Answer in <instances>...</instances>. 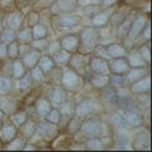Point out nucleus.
Returning a JSON list of instances; mask_svg holds the SVG:
<instances>
[{
    "label": "nucleus",
    "instance_id": "53",
    "mask_svg": "<svg viewBox=\"0 0 152 152\" xmlns=\"http://www.w3.org/2000/svg\"><path fill=\"white\" fill-rule=\"evenodd\" d=\"M0 28H1V19H0Z\"/></svg>",
    "mask_w": 152,
    "mask_h": 152
},
{
    "label": "nucleus",
    "instance_id": "49",
    "mask_svg": "<svg viewBox=\"0 0 152 152\" xmlns=\"http://www.w3.org/2000/svg\"><path fill=\"white\" fill-rule=\"evenodd\" d=\"M22 150H34V147H33L32 145H26V143H24V146H23Z\"/></svg>",
    "mask_w": 152,
    "mask_h": 152
},
{
    "label": "nucleus",
    "instance_id": "52",
    "mask_svg": "<svg viewBox=\"0 0 152 152\" xmlns=\"http://www.w3.org/2000/svg\"><path fill=\"white\" fill-rule=\"evenodd\" d=\"M90 1H94V3H98V1H102V0H90Z\"/></svg>",
    "mask_w": 152,
    "mask_h": 152
},
{
    "label": "nucleus",
    "instance_id": "47",
    "mask_svg": "<svg viewBox=\"0 0 152 152\" xmlns=\"http://www.w3.org/2000/svg\"><path fill=\"white\" fill-rule=\"evenodd\" d=\"M117 1H118V0H102V4H103V7H105V8H110Z\"/></svg>",
    "mask_w": 152,
    "mask_h": 152
},
{
    "label": "nucleus",
    "instance_id": "17",
    "mask_svg": "<svg viewBox=\"0 0 152 152\" xmlns=\"http://www.w3.org/2000/svg\"><path fill=\"white\" fill-rule=\"evenodd\" d=\"M51 104L53 107H60L62 103L66 102V93L65 89L61 86H57L53 89V91L51 94Z\"/></svg>",
    "mask_w": 152,
    "mask_h": 152
},
{
    "label": "nucleus",
    "instance_id": "8",
    "mask_svg": "<svg viewBox=\"0 0 152 152\" xmlns=\"http://www.w3.org/2000/svg\"><path fill=\"white\" fill-rule=\"evenodd\" d=\"M95 107H96V105H95L94 102L89 100V99H84V100L80 102L77 104V107H76L75 115L77 118H84V117L89 115L90 113H93L95 110Z\"/></svg>",
    "mask_w": 152,
    "mask_h": 152
},
{
    "label": "nucleus",
    "instance_id": "18",
    "mask_svg": "<svg viewBox=\"0 0 152 152\" xmlns=\"http://www.w3.org/2000/svg\"><path fill=\"white\" fill-rule=\"evenodd\" d=\"M37 66L42 70L43 74H47L56 67V64H55L53 58H52V56H42V57H39V60H38Z\"/></svg>",
    "mask_w": 152,
    "mask_h": 152
},
{
    "label": "nucleus",
    "instance_id": "42",
    "mask_svg": "<svg viewBox=\"0 0 152 152\" xmlns=\"http://www.w3.org/2000/svg\"><path fill=\"white\" fill-rule=\"evenodd\" d=\"M10 89H12L10 80L7 79V77H0V93H1V94H7Z\"/></svg>",
    "mask_w": 152,
    "mask_h": 152
},
{
    "label": "nucleus",
    "instance_id": "25",
    "mask_svg": "<svg viewBox=\"0 0 152 152\" xmlns=\"http://www.w3.org/2000/svg\"><path fill=\"white\" fill-rule=\"evenodd\" d=\"M20 127H22V133H23V136H24V138H31L37 129L36 123L32 121H28V119L23 123Z\"/></svg>",
    "mask_w": 152,
    "mask_h": 152
},
{
    "label": "nucleus",
    "instance_id": "45",
    "mask_svg": "<svg viewBox=\"0 0 152 152\" xmlns=\"http://www.w3.org/2000/svg\"><path fill=\"white\" fill-rule=\"evenodd\" d=\"M109 81H110L112 85H114V86H122V84L124 83V77H123L122 74H114L113 76L109 77Z\"/></svg>",
    "mask_w": 152,
    "mask_h": 152
},
{
    "label": "nucleus",
    "instance_id": "36",
    "mask_svg": "<svg viewBox=\"0 0 152 152\" xmlns=\"http://www.w3.org/2000/svg\"><path fill=\"white\" fill-rule=\"evenodd\" d=\"M138 53H140V56H141V58L143 60V62L148 66L150 65V43L147 42V43L145 45V46H142L141 48L138 50Z\"/></svg>",
    "mask_w": 152,
    "mask_h": 152
},
{
    "label": "nucleus",
    "instance_id": "4",
    "mask_svg": "<svg viewBox=\"0 0 152 152\" xmlns=\"http://www.w3.org/2000/svg\"><path fill=\"white\" fill-rule=\"evenodd\" d=\"M147 23H148V20H147V18H145V17L136 18L131 23L129 31H128V34H127L128 38H129L131 41H136L137 38L142 34V31L145 29Z\"/></svg>",
    "mask_w": 152,
    "mask_h": 152
},
{
    "label": "nucleus",
    "instance_id": "43",
    "mask_svg": "<svg viewBox=\"0 0 152 152\" xmlns=\"http://www.w3.org/2000/svg\"><path fill=\"white\" fill-rule=\"evenodd\" d=\"M27 119H28V117H27L26 112H19V113H17V114H14L13 115V122L15 123V124H18V126H22Z\"/></svg>",
    "mask_w": 152,
    "mask_h": 152
},
{
    "label": "nucleus",
    "instance_id": "32",
    "mask_svg": "<svg viewBox=\"0 0 152 152\" xmlns=\"http://www.w3.org/2000/svg\"><path fill=\"white\" fill-rule=\"evenodd\" d=\"M15 39H17V34H15V31H14V29L5 28V29L1 31V34H0V41H1V42L9 43V42L15 41Z\"/></svg>",
    "mask_w": 152,
    "mask_h": 152
},
{
    "label": "nucleus",
    "instance_id": "23",
    "mask_svg": "<svg viewBox=\"0 0 152 152\" xmlns=\"http://www.w3.org/2000/svg\"><path fill=\"white\" fill-rule=\"evenodd\" d=\"M70 53L69 52H66L65 50H58L57 52H55L53 56H52V58H53L55 61V64L56 65H66L69 62V60H70Z\"/></svg>",
    "mask_w": 152,
    "mask_h": 152
},
{
    "label": "nucleus",
    "instance_id": "51",
    "mask_svg": "<svg viewBox=\"0 0 152 152\" xmlns=\"http://www.w3.org/2000/svg\"><path fill=\"white\" fill-rule=\"evenodd\" d=\"M3 118H4V112L0 109V124H1V121H3Z\"/></svg>",
    "mask_w": 152,
    "mask_h": 152
},
{
    "label": "nucleus",
    "instance_id": "7",
    "mask_svg": "<svg viewBox=\"0 0 152 152\" xmlns=\"http://www.w3.org/2000/svg\"><path fill=\"white\" fill-rule=\"evenodd\" d=\"M89 67L95 74H105L109 70V62L100 56H94L90 58Z\"/></svg>",
    "mask_w": 152,
    "mask_h": 152
},
{
    "label": "nucleus",
    "instance_id": "46",
    "mask_svg": "<svg viewBox=\"0 0 152 152\" xmlns=\"http://www.w3.org/2000/svg\"><path fill=\"white\" fill-rule=\"evenodd\" d=\"M38 20H39V17H38V13L37 12H31L29 15H28V23H29V26H36Z\"/></svg>",
    "mask_w": 152,
    "mask_h": 152
},
{
    "label": "nucleus",
    "instance_id": "40",
    "mask_svg": "<svg viewBox=\"0 0 152 152\" xmlns=\"http://www.w3.org/2000/svg\"><path fill=\"white\" fill-rule=\"evenodd\" d=\"M31 75L29 74H24L20 77V80H19V89L22 90V91H24V90H27L28 88L31 86Z\"/></svg>",
    "mask_w": 152,
    "mask_h": 152
},
{
    "label": "nucleus",
    "instance_id": "27",
    "mask_svg": "<svg viewBox=\"0 0 152 152\" xmlns=\"http://www.w3.org/2000/svg\"><path fill=\"white\" fill-rule=\"evenodd\" d=\"M36 108H37V112L41 114V115H47V113L51 110V102L47 100L45 98H41L37 100V104H36Z\"/></svg>",
    "mask_w": 152,
    "mask_h": 152
},
{
    "label": "nucleus",
    "instance_id": "6",
    "mask_svg": "<svg viewBox=\"0 0 152 152\" xmlns=\"http://www.w3.org/2000/svg\"><path fill=\"white\" fill-rule=\"evenodd\" d=\"M81 23V17L71 13H62L58 17L60 28H74Z\"/></svg>",
    "mask_w": 152,
    "mask_h": 152
},
{
    "label": "nucleus",
    "instance_id": "30",
    "mask_svg": "<svg viewBox=\"0 0 152 152\" xmlns=\"http://www.w3.org/2000/svg\"><path fill=\"white\" fill-rule=\"evenodd\" d=\"M33 39L32 37V29L31 28H24V29H20L17 36V41L19 43H29Z\"/></svg>",
    "mask_w": 152,
    "mask_h": 152
},
{
    "label": "nucleus",
    "instance_id": "19",
    "mask_svg": "<svg viewBox=\"0 0 152 152\" xmlns=\"http://www.w3.org/2000/svg\"><path fill=\"white\" fill-rule=\"evenodd\" d=\"M14 137H17V128L13 123H8L0 129V138L4 142H10Z\"/></svg>",
    "mask_w": 152,
    "mask_h": 152
},
{
    "label": "nucleus",
    "instance_id": "15",
    "mask_svg": "<svg viewBox=\"0 0 152 152\" xmlns=\"http://www.w3.org/2000/svg\"><path fill=\"white\" fill-rule=\"evenodd\" d=\"M146 75H148V74H147V69H145V67H132L131 71L128 70L126 80H127V83L133 84V83L141 80L142 77H145Z\"/></svg>",
    "mask_w": 152,
    "mask_h": 152
},
{
    "label": "nucleus",
    "instance_id": "37",
    "mask_svg": "<svg viewBox=\"0 0 152 152\" xmlns=\"http://www.w3.org/2000/svg\"><path fill=\"white\" fill-rule=\"evenodd\" d=\"M31 79L32 80H34V81H37V83H39V81H42L43 80V72H42V70L38 67V66L36 65V66H33V67L31 69Z\"/></svg>",
    "mask_w": 152,
    "mask_h": 152
},
{
    "label": "nucleus",
    "instance_id": "24",
    "mask_svg": "<svg viewBox=\"0 0 152 152\" xmlns=\"http://www.w3.org/2000/svg\"><path fill=\"white\" fill-rule=\"evenodd\" d=\"M91 84L95 88H105L110 84V81H109V76L105 74H98L91 77Z\"/></svg>",
    "mask_w": 152,
    "mask_h": 152
},
{
    "label": "nucleus",
    "instance_id": "33",
    "mask_svg": "<svg viewBox=\"0 0 152 152\" xmlns=\"http://www.w3.org/2000/svg\"><path fill=\"white\" fill-rule=\"evenodd\" d=\"M0 109L4 113H12L15 109V104H14V102L9 100L7 98H3V99H0Z\"/></svg>",
    "mask_w": 152,
    "mask_h": 152
},
{
    "label": "nucleus",
    "instance_id": "39",
    "mask_svg": "<svg viewBox=\"0 0 152 152\" xmlns=\"http://www.w3.org/2000/svg\"><path fill=\"white\" fill-rule=\"evenodd\" d=\"M113 123L115 124L118 128H123V129H126V128H128V124L127 122L124 119V117L122 115V114H114L113 115Z\"/></svg>",
    "mask_w": 152,
    "mask_h": 152
},
{
    "label": "nucleus",
    "instance_id": "41",
    "mask_svg": "<svg viewBox=\"0 0 152 152\" xmlns=\"http://www.w3.org/2000/svg\"><path fill=\"white\" fill-rule=\"evenodd\" d=\"M100 10L102 9L99 8L98 5H86L84 8V15H86L89 18H93L94 15H96Z\"/></svg>",
    "mask_w": 152,
    "mask_h": 152
},
{
    "label": "nucleus",
    "instance_id": "11",
    "mask_svg": "<svg viewBox=\"0 0 152 152\" xmlns=\"http://www.w3.org/2000/svg\"><path fill=\"white\" fill-rule=\"evenodd\" d=\"M53 4L55 8H57V13H71L79 8L77 0H57Z\"/></svg>",
    "mask_w": 152,
    "mask_h": 152
},
{
    "label": "nucleus",
    "instance_id": "34",
    "mask_svg": "<svg viewBox=\"0 0 152 152\" xmlns=\"http://www.w3.org/2000/svg\"><path fill=\"white\" fill-rule=\"evenodd\" d=\"M46 119L48 121V122H51V123H53V124H57V123L61 121V112L57 108L51 109V110L47 113Z\"/></svg>",
    "mask_w": 152,
    "mask_h": 152
},
{
    "label": "nucleus",
    "instance_id": "3",
    "mask_svg": "<svg viewBox=\"0 0 152 152\" xmlns=\"http://www.w3.org/2000/svg\"><path fill=\"white\" fill-rule=\"evenodd\" d=\"M83 132L89 137H100L103 133V122L98 118L88 119L83 124Z\"/></svg>",
    "mask_w": 152,
    "mask_h": 152
},
{
    "label": "nucleus",
    "instance_id": "9",
    "mask_svg": "<svg viewBox=\"0 0 152 152\" xmlns=\"http://www.w3.org/2000/svg\"><path fill=\"white\" fill-rule=\"evenodd\" d=\"M123 117H124L128 126H131V127H141L142 126V118L136 108H132V107L127 108L124 114H123Z\"/></svg>",
    "mask_w": 152,
    "mask_h": 152
},
{
    "label": "nucleus",
    "instance_id": "20",
    "mask_svg": "<svg viewBox=\"0 0 152 152\" xmlns=\"http://www.w3.org/2000/svg\"><path fill=\"white\" fill-rule=\"evenodd\" d=\"M39 51H36V50H33V51H29L28 53L26 55H23L22 57V62L24 64V66H28L29 69H32L33 66H36L37 62H38V60H39Z\"/></svg>",
    "mask_w": 152,
    "mask_h": 152
},
{
    "label": "nucleus",
    "instance_id": "31",
    "mask_svg": "<svg viewBox=\"0 0 152 152\" xmlns=\"http://www.w3.org/2000/svg\"><path fill=\"white\" fill-rule=\"evenodd\" d=\"M26 66L22 62V60H15L14 61V64H13V77H15V79H20L23 75L26 74Z\"/></svg>",
    "mask_w": 152,
    "mask_h": 152
},
{
    "label": "nucleus",
    "instance_id": "50",
    "mask_svg": "<svg viewBox=\"0 0 152 152\" xmlns=\"http://www.w3.org/2000/svg\"><path fill=\"white\" fill-rule=\"evenodd\" d=\"M57 0H42V3H46V4H48V5H51V4H53Z\"/></svg>",
    "mask_w": 152,
    "mask_h": 152
},
{
    "label": "nucleus",
    "instance_id": "12",
    "mask_svg": "<svg viewBox=\"0 0 152 152\" xmlns=\"http://www.w3.org/2000/svg\"><path fill=\"white\" fill-rule=\"evenodd\" d=\"M110 15H112V12L109 9H105V10H100L96 15H94L91 18V24L95 28H99V27H105L109 22H110Z\"/></svg>",
    "mask_w": 152,
    "mask_h": 152
},
{
    "label": "nucleus",
    "instance_id": "29",
    "mask_svg": "<svg viewBox=\"0 0 152 152\" xmlns=\"http://www.w3.org/2000/svg\"><path fill=\"white\" fill-rule=\"evenodd\" d=\"M32 37L33 39H42V38L47 37V28L41 24V23H37L36 26L32 27Z\"/></svg>",
    "mask_w": 152,
    "mask_h": 152
},
{
    "label": "nucleus",
    "instance_id": "5",
    "mask_svg": "<svg viewBox=\"0 0 152 152\" xmlns=\"http://www.w3.org/2000/svg\"><path fill=\"white\" fill-rule=\"evenodd\" d=\"M60 45H61V48L65 50L66 52L69 53H74L79 50V46H80V39H79V36L77 34H67L62 37L60 39Z\"/></svg>",
    "mask_w": 152,
    "mask_h": 152
},
{
    "label": "nucleus",
    "instance_id": "21",
    "mask_svg": "<svg viewBox=\"0 0 152 152\" xmlns=\"http://www.w3.org/2000/svg\"><path fill=\"white\" fill-rule=\"evenodd\" d=\"M38 129H39L41 132V134L46 137V138H51V137H53L57 131H56V127L53 123H51V122H42L39 123V126H38Z\"/></svg>",
    "mask_w": 152,
    "mask_h": 152
},
{
    "label": "nucleus",
    "instance_id": "26",
    "mask_svg": "<svg viewBox=\"0 0 152 152\" xmlns=\"http://www.w3.org/2000/svg\"><path fill=\"white\" fill-rule=\"evenodd\" d=\"M131 19L129 18H124L123 20L118 24V28H117V36L119 38H126L127 34H128V31H129V27H131Z\"/></svg>",
    "mask_w": 152,
    "mask_h": 152
},
{
    "label": "nucleus",
    "instance_id": "2",
    "mask_svg": "<svg viewBox=\"0 0 152 152\" xmlns=\"http://www.w3.org/2000/svg\"><path fill=\"white\" fill-rule=\"evenodd\" d=\"M81 77L76 72L75 70L71 67H67L64 70L62 77H61V88L65 90H71V91H76L81 86Z\"/></svg>",
    "mask_w": 152,
    "mask_h": 152
},
{
    "label": "nucleus",
    "instance_id": "22",
    "mask_svg": "<svg viewBox=\"0 0 152 152\" xmlns=\"http://www.w3.org/2000/svg\"><path fill=\"white\" fill-rule=\"evenodd\" d=\"M127 61H128L129 67H145V66H147L143 62V60L141 58L138 51H133L132 53L129 55V57L127 58Z\"/></svg>",
    "mask_w": 152,
    "mask_h": 152
},
{
    "label": "nucleus",
    "instance_id": "14",
    "mask_svg": "<svg viewBox=\"0 0 152 152\" xmlns=\"http://www.w3.org/2000/svg\"><path fill=\"white\" fill-rule=\"evenodd\" d=\"M148 90H150V75H146L145 77H142L138 81L133 83L131 88V91L136 94L148 93Z\"/></svg>",
    "mask_w": 152,
    "mask_h": 152
},
{
    "label": "nucleus",
    "instance_id": "44",
    "mask_svg": "<svg viewBox=\"0 0 152 152\" xmlns=\"http://www.w3.org/2000/svg\"><path fill=\"white\" fill-rule=\"evenodd\" d=\"M9 150H22L23 146H24V141L20 140V138H17V137H14V138L9 142Z\"/></svg>",
    "mask_w": 152,
    "mask_h": 152
},
{
    "label": "nucleus",
    "instance_id": "13",
    "mask_svg": "<svg viewBox=\"0 0 152 152\" xmlns=\"http://www.w3.org/2000/svg\"><path fill=\"white\" fill-rule=\"evenodd\" d=\"M105 53L110 58H121V57L127 56V50L122 45L118 43H112L105 47Z\"/></svg>",
    "mask_w": 152,
    "mask_h": 152
},
{
    "label": "nucleus",
    "instance_id": "38",
    "mask_svg": "<svg viewBox=\"0 0 152 152\" xmlns=\"http://www.w3.org/2000/svg\"><path fill=\"white\" fill-rule=\"evenodd\" d=\"M86 146L89 150H103L104 148V143L99 137H94L93 140H90Z\"/></svg>",
    "mask_w": 152,
    "mask_h": 152
},
{
    "label": "nucleus",
    "instance_id": "10",
    "mask_svg": "<svg viewBox=\"0 0 152 152\" xmlns=\"http://www.w3.org/2000/svg\"><path fill=\"white\" fill-rule=\"evenodd\" d=\"M109 70L113 74H124L129 70V65L126 57H121V58H113L109 62Z\"/></svg>",
    "mask_w": 152,
    "mask_h": 152
},
{
    "label": "nucleus",
    "instance_id": "48",
    "mask_svg": "<svg viewBox=\"0 0 152 152\" xmlns=\"http://www.w3.org/2000/svg\"><path fill=\"white\" fill-rule=\"evenodd\" d=\"M7 56V46L1 45L0 46V58H4Z\"/></svg>",
    "mask_w": 152,
    "mask_h": 152
},
{
    "label": "nucleus",
    "instance_id": "35",
    "mask_svg": "<svg viewBox=\"0 0 152 152\" xmlns=\"http://www.w3.org/2000/svg\"><path fill=\"white\" fill-rule=\"evenodd\" d=\"M48 41L46 39V38H42V39H34L32 42V47H33V50H36V51H46V50H48Z\"/></svg>",
    "mask_w": 152,
    "mask_h": 152
},
{
    "label": "nucleus",
    "instance_id": "28",
    "mask_svg": "<svg viewBox=\"0 0 152 152\" xmlns=\"http://www.w3.org/2000/svg\"><path fill=\"white\" fill-rule=\"evenodd\" d=\"M7 56L10 60H17L19 57V42L17 39L9 42L7 46Z\"/></svg>",
    "mask_w": 152,
    "mask_h": 152
},
{
    "label": "nucleus",
    "instance_id": "1",
    "mask_svg": "<svg viewBox=\"0 0 152 152\" xmlns=\"http://www.w3.org/2000/svg\"><path fill=\"white\" fill-rule=\"evenodd\" d=\"M80 39V46L86 51V52H91L96 48L98 42H99V31L95 27H86L80 32L79 36Z\"/></svg>",
    "mask_w": 152,
    "mask_h": 152
},
{
    "label": "nucleus",
    "instance_id": "16",
    "mask_svg": "<svg viewBox=\"0 0 152 152\" xmlns=\"http://www.w3.org/2000/svg\"><path fill=\"white\" fill-rule=\"evenodd\" d=\"M22 22H23V14H22V12H13V13L9 14L8 18H7L8 28L14 29V31H17V29L20 28Z\"/></svg>",
    "mask_w": 152,
    "mask_h": 152
}]
</instances>
